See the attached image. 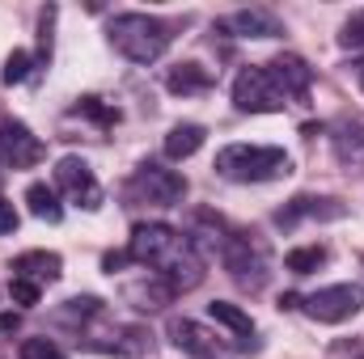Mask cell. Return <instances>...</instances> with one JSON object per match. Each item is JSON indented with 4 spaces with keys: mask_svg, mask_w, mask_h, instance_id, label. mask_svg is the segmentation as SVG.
Returning a JSON list of instances; mask_svg holds the SVG:
<instances>
[{
    "mask_svg": "<svg viewBox=\"0 0 364 359\" xmlns=\"http://www.w3.org/2000/svg\"><path fill=\"white\" fill-rule=\"evenodd\" d=\"M127 250H132V263L153 267V275H161L174 292L203 283V258H199V250L191 245V237H182L178 228H170L161 220L136 224Z\"/></svg>",
    "mask_w": 364,
    "mask_h": 359,
    "instance_id": "6da1fadb",
    "label": "cell"
},
{
    "mask_svg": "<svg viewBox=\"0 0 364 359\" xmlns=\"http://www.w3.org/2000/svg\"><path fill=\"white\" fill-rule=\"evenodd\" d=\"M170 26L161 17H149V13H119L110 21V43L119 55H127L132 64H153L170 51Z\"/></svg>",
    "mask_w": 364,
    "mask_h": 359,
    "instance_id": "7a4b0ae2",
    "label": "cell"
},
{
    "mask_svg": "<svg viewBox=\"0 0 364 359\" xmlns=\"http://www.w3.org/2000/svg\"><path fill=\"white\" fill-rule=\"evenodd\" d=\"M216 174L229 182H272L292 174V161L272 144H229L216 153Z\"/></svg>",
    "mask_w": 364,
    "mask_h": 359,
    "instance_id": "3957f363",
    "label": "cell"
},
{
    "mask_svg": "<svg viewBox=\"0 0 364 359\" xmlns=\"http://www.w3.org/2000/svg\"><path fill=\"white\" fill-rule=\"evenodd\" d=\"M301 309H305L314 321H322V326H339V321L356 317L364 309V287L360 283H331V287H318L314 296L301 300Z\"/></svg>",
    "mask_w": 364,
    "mask_h": 359,
    "instance_id": "277c9868",
    "label": "cell"
},
{
    "mask_svg": "<svg viewBox=\"0 0 364 359\" xmlns=\"http://www.w3.org/2000/svg\"><path fill=\"white\" fill-rule=\"evenodd\" d=\"M233 101H237V110H246V114H275V110L288 106V97L279 93V85H275L272 72H267V64H263V68H246V72L233 81Z\"/></svg>",
    "mask_w": 364,
    "mask_h": 359,
    "instance_id": "5b68a950",
    "label": "cell"
},
{
    "mask_svg": "<svg viewBox=\"0 0 364 359\" xmlns=\"http://www.w3.org/2000/svg\"><path fill=\"white\" fill-rule=\"evenodd\" d=\"M132 190L140 199L157 203V207H178L182 199H186V178H182L178 170H166L157 161H144L136 170V178H132Z\"/></svg>",
    "mask_w": 364,
    "mask_h": 359,
    "instance_id": "8992f818",
    "label": "cell"
},
{
    "mask_svg": "<svg viewBox=\"0 0 364 359\" xmlns=\"http://www.w3.org/2000/svg\"><path fill=\"white\" fill-rule=\"evenodd\" d=\"M225 267L233 270L237 283H246V287H263L272 263H267V250H263L259 241H250V237H229V241H225Z\"/></svg>",
    "mask_w": 364,
    "mask_h": 359,
    "instance_id": "52a82bcc",
    "label": "cell"
},
{
    "mask_svg": "<svg viewBox=\"0 0 364 359\" xmlns=\"http://www.w3.org/2000/svg\"><path fill=\"white\" fill-rule=\"evenodd\" d=\"M0 161H4L9 170L38 165V161H43V144H38V136H30L26 123H4V127H0Z\"/></svg>",
    "mask_w": 364,
    "mask_h": 359,
    "instance_id": "ba28073f",
    "label": "cell"
},
{
    "mask_svg": "<svg viewBox=\"0 0 364 359\" xmlns=\"http://www.w3.org/2000/svg\"><path fill=\"white\" fill-rule=\"evenodd\" d=\"M55 182H60V186L68 190V199H77L81 207H97V199H102L97 178H93V170L81 157H64V161L55 165Z\"/></svg>",
    "mask_w": 364,
    "mask_h": 359,
    "instance_id": "9c48e42d",
    "label": "cell"
},
{
    "mask_svg": "<svg viewBox=\"0 0 364 359\" xmlns=\"http://www.w3.org/2000/svg\"><path fill=\"white\" fill-rule=\"evenodd\" d=\"M267 72H272V81L279 85L284 97H305L309 85H314V68L301 55H275L272 64H267Z\"/></svg>",
    "mask_w": 364,
    "mask_h": 359,
    "instance_id": "30bf717a",
    "label": "cell"
},
{
    "mask_svg": "<svg viewBox=\"0 0 364 359\" xmlns=\"http://www.w3.org/2000/svg\"><path fill=\"white\" fill-rule=\"evenodd\" d=\"M343 211H348V207H343L339 199H309V194H296L275 220H279V224H296V220H305V216H309V220H314V216H318V220H339Z\"/></svg>",
    "mask_w": 364,
    "mask_h": 359,
    "instance_id": "8fae6325",
    "label": "cell"
},
{
    "mask_svg": "<svg viewBox=\"0 0 364 359\" xmlns=\"http://www.w3.org/2000/svg\"><path fill=\"white\" fill-rule=\"evenodd\" d=\"M225 26H229L233 34H242V38H279V34H284L279 17H272L267 9H242V13H233Z\"/></svg>",
    "mask_w": 364,
    "mask_h": 359,
    "instance_id": "7c38bea8",
    "label": "cell"
},
{
    "mask_svg": "<svg viewBox=\"0 0 364 359\" xmlns=\"http://www.w3.org/2000/svg\"><path fill=\"white\" fill-rule=\"evenodd\" d=\"M166 334H170V343H174L178 351H186V355H195V359H212L216 355V343H212L195 321H186V317H174V321L166 326Z\"/></svg>",
    "mask_w": 364,
    "mask_h": 359,
    "instance_id": "4fadbf2b",
    "label": "cell"
},
{
    "mask_svg": "<svg viewBox=\"0 0 364 359\" xmlns=\"http://www.w3.org/2000/svg\"><path fill=\"white\" fill-rule=\"evenodd\" d=\"M123 296H127L136 309H161V304H170V300H174V287H170L161 275H153V279L127 283V287H123Z\"/></svg>",
    "mask_w": 364,
    "mask_h": 359,
    "instance_id": "5bb4252c",
    "label": "cell"
},
{
    "mask_svg": "<svg viewBox=\"0 0 364 359\" xmlns=\"http://www.w3.org/2000/svg\"><path fill=\"white\" fill-rule=\"evenodd\" d=\"M60 254H47V250H30V254H21L13 270H17V279H34V283H51V279H60Z\"/></svg>",
    "mask_w": 364,
    "mask_h": 359,
    "instance_id": "9a60e30c",
    "label": "cell"
},
{
    "mask_svg": "<svg viewBox=\"0 0 364 359\" xmlns=\"http://www.w3.org/2000/svg\"><path fill=\"white\" fill-rule=\"evenodd\" d=\"M203 140H208V131H203L199 123H178V127L166 136V157H170V161H186V157H195V153L203 148Z\"/></svg>",
    "mask_w": 364,
    "mask_h": 359,
    "instance_id": "2e32d148",
    "label": "cell"
},
{
    "mask_svg": "<svg viewBox=\"0 0 364 359\" xmlns=\"http://www.w3.org/2000/svg\"><path fill=\"white\" fill-rule=\"evenodd\" d=\"M26 207H30V216H38V220H47V224H60V220H64L60 194H55L47 182H30V186H26Z\"/></svg>",
    "mask_w": 364,
    "mask_h": 359,
    "instance_id": "e0dca14e",
    "label": "cell"
},
{
    "mask_svg": "<svg viewBox=\"0 0 364 359\" xmlns=\"http://www.w3.org/2000/svg\"><path fill=\"white\" fill-rule=\"evenodd\" d=\"M166 89L170 93H203V89H212V72L203 68V64H178L170 77H166Z\"/></svg>",
    "mask_w": 364,
    "mask_h": 359,
    "instance_id": "ac0fdd59",
    "label": "cell"
},
{
    "mask_svg": "<svg viewBox=\"0 0 364 359\" xmlns=\"http://www.w3.org/2000/svg\"><path fill=\"white\" fill-rule=\"evenodd\" d=\"M208 317H212V321H220V326H225V330H233V334H255L250 313H246V309H237V304H229V300H212V304H208Z\"/></svg>",
    "mask_w": 364,
    "mask_h": 359,
    "instance_id": "d6986e66",
    "label": "cell"
},
{
    "mask_svg": "<svg viewBox=\"0 0 364 359\" xmlns=\"http://www.w3.org/2000/svg\"><path fill=\"white\" fill-rule=\"evenodd\" d=\"M335 157L348 165V170H360L364 165V127H343L335 136Z\"/></svg>",
    "mask_w": 364,
    "mask_h": 359,
    "instance_id": "ffe728a7",
    "label": "cell"
},
{
    "mask_svg": "<svg viewBox=\"0 0 364 359\" xmlns=\"http://www.w3.org/2000/svg\"><path fill=\"white\" fill-rule=\"evenodd\" d=\"M326 263V250L322 245H296V250H288V258H284V267L292 270V275H309V270H318Z\"/></svg>",
    "mask_w": 364,
    "mask_h": 359,
    "instance_id": "44dd1931",
    "label": "cell"
},
{
    "mask_svg": "<svg viewBox=\"0 0 364 359\" xmlns=\"http://www.w3.org/2000/svg\"><path fill=\"white\" fill-rule=\"evenodd\" d=\"M339 47H348V51H364V9L343 21V30H339Z\"/></svg>",
    "mask_w": 364,
    "mask_h": 359,
    "instance_id": "7402d4cb",
    "label": "cell"
},
{
    "mask_svg": "<svg viewBox=\"0 0 364 359\" xmlns=\"http://www.w3.org/2000/svg\"><path fill=\"white\" fill-rule=\"evenodd\" d=\"M77 114H90V118H97L102 127H114V123H119V110L102 106V97H81V101H77Z\"/></svg>",
    "mask_w": 364,
    "mask_h": 359,
    "instance_id": "603a6c76",
    "label": "cell"
},
{
    "mask_svg": "<svg viewBox=\"0 0 364 359\" xmlns=\"http://www.w3.org/2000/svg\"><path fill=\"white\" fill-rule=\"evenodd\" d=\"M26 77H30V55L26 51H13L4 60V85H21Z\"/></svg>",
    "mask_w": 364,
    "mask_h": 359,
    "instance_id": "cb8c5ba5",
    "label": "cell"
},
{
    "mask_svg": "<svg viewBox=\"0 0 364 359\" xmlns=\"http://www.w3.org/2000/svg\"><path fill=\"white\" fill-rule=\"evenodd\" d=\"M21 359H64V355H60V347L47 343V338H26V343H21Z\"/></svg>",
    "mask_w": 364,
    "mask_h": 359,
    "instance_id": "d4e9b609",
    "label": "cell"
},
{
    "mask_svg": "<svg viewBox=\"0 0 364 359\" xmlns=\"http://www.w3.org/2000/svg\"><path fill=\"white\" fill-rule=\"evenodd\" d=\"M9 296H13V304H38V283H34V279H17V275H13Z\"/></svg>",
    "mask_w": 364,
    "mask_h": 359,
    "instance_id": "484cf974",
    "label": "cell"
},
{
    "mask_svg": "<svg viewBox=\"0 0 364 359\" xmlns=\"http://www.w3.org/2000/svg\"><path fill=\"white\" fill-rule=\"evenodd\" d=\"M17 224H21V216H17V207L0 199V237H9V233H17Z\"/></svg>",
    "mask_w": 364,
    "mask_h": 359,
    "instance_id": "4316f807",
    "label": "cell"
},
{
    "mask_svg": "<svg viewBox=\"0 0 364 359\" xmlns=\"http://www.w3.org/2000/svg\"><path fill=\"white\" fill-rule=\"evenodd\" d=\"M127 263H132V250H110V254H102V270H106V275L123 270Z\"/></svg>",
    "mask_w": 364,
    "mask_h": 359,
    "instance_id": "83f0119b",
    "label": "cell"
},
{
    "mask_svg": "<svg viewBox=\"0 0 364 359\" xmlns=\"http://www.w3.org/2000/svg\"><path fill=\"white\" fill-rule=\"evenodd\" d=\"M296 304H301V300H296L292 292H284V296H279V309H296Z\"/></svg>",
    "mask_w": 364,
    "mask_h": 359,
    "instance_id": "f1b7e54d",
    "label": "cell"
},
{
    "mask_svg": "<svg viewBox=\"0 0 364 359\" xmlns=\"http://www.w3.org/2000/svg\"><path fill=\"white\" fill-rule=\"evenodd\" d=\"M0 330H17V313H4L0 317Z\"/></svg>",
    "mask_w": 364,
    "mask_h": 359,
    "instance_id": "f546056e",
    "label": "cell"
},
{
    "mask_svg": "<svg viewBox=\"0 0 364 359\" xmlns=\"http://www.w3.org/2000/svg\"><path fill=\"white\" fill-rule=\"evenodd\" d=\"M360 85H364V64H360Z\"/></svg>",
    "mask_w": 364,
    "mask_h": 359,
    "instance_id": "4dcf8cb0",
    "label": "cell"
}]
</instances>
